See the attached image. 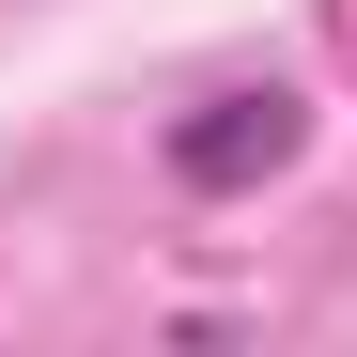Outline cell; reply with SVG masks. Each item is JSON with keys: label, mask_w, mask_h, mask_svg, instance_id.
<instances>
[{"label": "cell", "mask_w": 357, "mask_h": 357, "mask_svg": "<svg viewBox=\"0 0 357 357\" xmlns=\"http://www.w3.org/2000/svg\"><path fill=\"white\" fill-rule=\"evenodd\" d=\"M171 187L187 202H249L264 171H295L311 155V93H280V78H249V93H202V109H171Z\"/></svg>", "instance_id": "obj_1"}]
</instances>
